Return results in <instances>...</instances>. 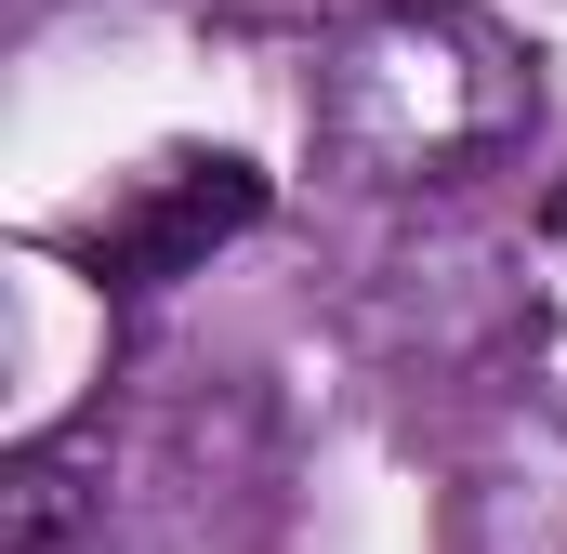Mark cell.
<instances>
[{
    "label": "cell",
    "mask_w": 567,
    "mask_h": 554,
    "mask_svg": "<svg viewBox=\"0 0 567 554\" xmlns=\"http://www.w3.org/2000/svg\"><path fill=\"white\" fill-rule=\"evenodd\" d=\"M462 529L475 554H567V422H502L475 489H462Z\"/></svg>",
    "instance_id": "2"
},
{
    "label": "cell",
    "mask_w": 567,
    "mask_h": 554,
    "mask_svg": "<svg viewBox=\"0 0 567 554\" xmlns=\"http://www.w3.org/2000/svg\"><path fill=\"white\" fill-rule=\"evenodd\" d=\"M303 120H317V158L343 185L410 198V185H449L528 133V66L449 0H383L317 53Z\"/></svg>",
    "instance_id": "1"
},
{
    "label": "cell",
    "mask_w": 567,
    "mask_h": 554,
    "mask_svg": "<svg viewBox=\"0 0 567 554\" xmlns=\"http://www.w3.org/2000/svg\"><path fill=\"white\" fill-rule=\"evenodd\" d=\"M93 475V435H13L0 462V554H66L106 529V502L80 489Z\"/></svg>",
    "instance_id": "3"
},
{
    "label": "cell",
    "mask_w": 567,
    "mask_h": 554,
    "mask_svg": "<svg viewBox=\"0 0 567 554\" xmlns=\"http://www.w3.org/2000/svg\"><path fill=\"white\" fill-rule=\"evenodd\" d=\"M66 554H145V542H106V529H93V542H66Z\"/></svg>",
    "instance_id": "4"
}]
</instances>
